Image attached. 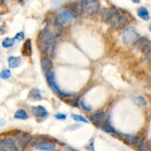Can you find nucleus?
I'll return each instance as SVG.
<instances>
[{
  "label": "nucleus",
  "mask_w": 151,
  "mask_h": 151,
  "mask_svg": "<svg viewBox=\"0 0 151 151\" xmlns=\"http://www.w3.org/2000/svg\"><path fill=\"white\" fill-rule=\"evenodd\" d=\"M102 20L116 29H122L129 23L128 18L125 14L113 8H105L101 13Z\"/></svg>",
  "instance_id": "1"
},
{
  "label": "nucleus",
  "mask_w": 151,
  "mask_h": 151,
  "mask_svg": "<svg viewBox=\"0 0 151 151\" xmlns=\"http://www.w3.org/2000/svg\"><path fill=\"white\" fill-rule=\"evenodd\" d=\"M39 48L44 53L52 55L55 49V37L48 27H45L41 32L39 37Z\"/></svg>",
  "instance_id": "2"
},
{
  "label": "nucleus",
  "mask_w": 151,
  "mask_h": 151,
  "mask_svg": "<svg viewBox=\"0 0 151 151\" xmlns=\"http://www.w3.org/2000/svg\"><path fill=\"white\" fill-rule=\"evenodd\" d=\"M46 78L47 80V83L48 84H49V87L51 88V89H52L58 96L64 98L69 97H71L72 95V94L64 92L63 91H61V89H60L58 84H57L56 80H55V74H54V72L52 71L46 73Z\"/></svg>",
  "instance_id": "3"
},
{
  "label": "nucleus",
  "mask_w": 151,
  "mask_h": 151,
  "mask_svg": "<svg viewBox=\"0 0 151 151\" xmlns=\"http://www.w3.org/2000/svg\"><path fill=\"white\" fill-rule=\"evenodd\" d=\"M80 5H81L82 14L92 16L99 11L100 4L97 1H82Z\"/></svg>",
  "instance_id": "4"
},
{
  "label": "nucleus",
  "mask_w": 151,
  "mask_h": 151,
  "mask_svg": "<svg viewBox=\"0 0 151 151\" xmlns=\"http://www.w3.org/2000/svg\"><path fill=\"white\" fill-rule=\"evenodd\" d=\"M139 37V34L136 31V29L133 27H129L125 29L122 35V42L125 44H129L132 42H136Z\"/></svg>",
  "instance_id": "5"
},
{
  "label": "nucleus",
  "mask_w": 151,
  "mask_h": 151,
  "mask_svg": "<svg viewBox=\"0 0 151 151\" xmlns=\"http://www.w3.org/2000/svg\"><path fill=\"white\" fill-rule=\"evenodd\" d=\"M0 151H19L16 141L12 138H6L0 140Z\"/></svg>",
  "instance_id": "6"
},
{
  "label": "nucleus",
  "mask_w": 151,
  "mask_h": 151,
  "mask_svg": "<svg viewBox=\"0 0 151 151\" xmlns=\"http://www.w3.org/2000/svg\"><path fill=\"white\" fill-rule=\"evenodd\" d=\"M134 47L142 53L147 54L151 50V42L147 38L142 37L135 42Z\"/></svg>",
  "instance_id": "7"
},
{
  "label": "nucleus",
  "mask_w": 151,
  "mask_h": 151,
  "mask_svg": "<svg viewBox=\"0 0 151 151\" xmlns=\"http://www.w3.org/2000/svg\"><path fill=\"white\" fill-rule=\"evenodd\" d=\"M59 18L64 23L69 24L75 19L76 16L69 10H64L60 12Z\"/></svg>",
  "instance_id": "8"
},
{
  "label": "nucleus",
  "mask_w": 151,
  "mask_h": 151,
  "mask_svg": "<svg viewBox=\"0 0 151 151\" xmlns=\"http://www.w3.org/2000/svg\"><path fill=\"white\" fill-rule=\"evenodd\" d=\"M90 120L94 125L102 127L105 121V113L103 111L95 113L91 116Z\"/></svg>",
  "instance_id": "9"
},
{
  "label": "nucleus",
  "mask_w": 151,
  "mask_h": 151,
  "mask_svg": "<svg viewBox=\"0 0 151 151\" xmlns=\"http://www.w3.org/2000/svg\"><path fill=\"white\" fill-rule=\"evenodd\" d=\"M32 114L37 118H44L48 115V112L46 108L42 105L33 106L32 108Z\"/></svg>",
  "instance_id": "10"
},
{
  "label": "nucleus",
  "mask_w": 151,
  "mask_h": 151,
  "mask_svg": "<svg viewBox=\"0 0 151 151\" xmlns=\"http://www.w3.org/2000/svg\"><path fill=\"white\" fill-rule=\"evenodd\" d=\"M17 139L19 141L20 146H21V149L24 150L26 147L27 146L30 142L32 139V136L30 135L25 134V133H22V134L17 135Z\"/></svg>",
  "instance_id": "11"
},
{
  "label": "nucleus",
  "mask_w": 151,
  "mask_h": 151,
  "mask_svg": "<svg viewBox=\"0 0 151 151\" xmlns=\"http://www.w3.org/2000/svg\"><path fill=\"white\" fill-rule=\"evenodd\" d=\"M56 148V145L53 142H42L36 145V149L43 151H53Z\"/></svg>",
  "instance_id": "12"
},
{
  "label": "nucleus",
  "mask_w": 151,
  "mask_h": 151,
  "mask_svg": "<svg viewBox=\"0 0 151 151\" xmlns=\"http://www.w3.org/2000/svg\"><path fill=\"white\" fill-rule=\"evenodd\" d=\"M41 64H42V70L45 73H47L49 72L52 71V69L53 67V64H52V61L48 57H44L42 58V61H41Z\"/></svg>",
  "instance_id": "13"
},
{
  "label": "nucleus",
  "mask_w": 151,
  "mask_h": 151,
  "mask_svg": "<svg viewBox=\"0 0 151 151\" xmlns=\"http://www.w3.org/2000/svg\"><path fill=\"white\" fill-rule=\"evenodd\" d=\"M137 15L142 19L145 21H148L150 19V14L147 10L144 7H140L137 10Z\"/></svg>",
  "instance_id": "14"
},
{
  "label": "nucleus",
  "mask_w": 151,
  "mask_h": 151,
  "mask_svg": "<svg viewBox=\"0 0 151 151\" xmlns=\"http://www.w3.org/2000/svg\"><path fill=\"white\" fill-rule=\"evenodd\" d=\"M8 61L10 68L15 69L19 66L20 63H21V59H20L19 57L11 56L8 58Z\"/></svg>",
  "instance_id": "15"
},
{
  "label": "nucleus",
  "mask_w": 151,
  "mask_h": 151,
  "mask_svg": "<svg viewBox=\"0 0 151 151\" xmlns=\"http://www.w3.org/2000/svg\"><path fill=\"white\" fill-rule=\"evenodd\" d=\"M32 53V45H31V40L27 39L24 42L22 48V54L26 56H29Z\"/></svg>",
  "instance_id": "16"
},
{
  "label": "nucleus",
  "mask_w": 151,
  "mask_h": 151,
  "mask_svg": "<svg viewBox=\"0 0 151 151\" xmlns=\"http://www.w3.org/2000/svg\"><path fill=\"white\" fill-rule=\"evenodd\" d=\"M29 97L35 100H41L42 99V93L39 89H33L29 92Z\"/></svg>",
  "instance_id": "17"
},
{
  "label": "nucleus",
  "mask_w": 151,
  "mask_h": 151,
  "mask_svg": "<svg viewBox=\"0 0 151 151\" xmlns=\"http://www.w3.org/2000/svg\"><path fill=\"white\" fill-rule=\"evenodd\" d=\"M14 118L17 119V120H25L28 119V114H27V111L25 110L19 109L18 111H16L14 114Z\"/></svg>",
  "instance_id": "18"
},
{
  "label": "nucleus",
  "mask_w": 151,
  "mask_h": 151,
  "mask_svg": "<svg viewBox=\"0 0 151 151\" xmlns=\"http://www.w3.org/2000/svg\"><path fill=\"white\" fill-rule=\"evenodd\" d=\"M138 146H139V149L140 151H151L150 146L148 145L147 140L145 138H143L140 141H139Z\"/></svg>",
  "instance_id": "19"
},
{
  "label": "nucleus",
  "mask_w": 151,
  "mask_h": 151,
  "mask_svg": "<svg viewBox=\"0 0 151 151\" xmlns=\"http://www.w3.org/2000/svg\"><path fill=\"white\" fill-rule=\"evenodd\" d=\"M102 129L104 131L107 132V133H115V130L114 129V127L111 125L109 122V119H107L106 121L104 122V124L102 125Z\"/></svg>",
  "instance_id": "20"
},
{
  "label": "nucleus",
  "mask_w": 151,
  "mask_h": 151,
  "mask_svg": "<svg viewBox=\"0 0 151 151\" xmlns=\"http://www.w3.org/2000/svg\"><path fill=\"white\" fill-rule=\"evenodd\" d=\"M15 44V39H11V38H6L4 39L2 42V45L4 48H10L13 47Z\"/></svg>",
  "instance_id": "21"
},
{
  "label": "nucleus",
  "mask_w": 151,
  "mask_h": 151,
  "mask_svg": "<svg viewBox=\"0 0 151 151\" xmlns=\"http://www.w3.org/2000/svg\"><path fill=\"white\" fill-rule=\"evenodd\" d=\"M54 30H55V33L56 34L57 36H59L61 34V32H62V25L61 24V23L58 21V20H55V22L53 24Z\"/></svg>",
  "instance_id": "22"
},
{
  "label": "nucleus",
  "mask_w": 151,
  "mask_h": 151,
  "mask_svg": "<svg viewBox=\"0 0 151 151\" xmlns=\"http://www.w3.org/2000/svg\"><path fill=\"white\" fill-rule=\"evenodd\" d=\"M135 103L139 106H145L147 105V101L142 96H138L134 99Z\"/></svg>",
  "instance_id": "23"
},
{
  "label": "nucleus",
  "mask_w": 151,
  "mask_h": 151,
  "mask_svg": "<svg viewBox=\"0 0 151 151\" xmlns=\"http://www.w3.org/2000/svg\"><path fill=\"white\" fill-rule=\"evenodd\" d=\"M11 76V72L10 69H5L2 70L1 72H0V77L3 80H7V79L10 78Z\"/></svg>",
  "instance_id": "24"
},
{
  "label": "nucleus",
  "mask_w": 151,
  "mask_h": 151,
  "mask_svg": "<svg viewBox=\"0 0 151 151\" xmlns=\"http://www.w3.org/2000/svg\"><path fill=\"white\" fill-rule=\"evenodd\" d=\"M72 118L77 122H81L88 123V120H86L84 117H83V116L81 115H79V114H72Z\"/></svg>",
  "instance_id": "25"
},
{
  "label": "nucleus",
  "mask_w": 151,
  "mask_h": 151,
  "mask_svg": "<svg viewBox=\"0 0 151 151\" xmlns=\"http://www.w3.org/2000/svg\"><path fill=\"white\" fill-rule=\"evenodd\" d=\"M124 136L125 138H127L128 142L130 144H131V145H136L137 143H139V141H138V138L137 137H135V136H128V135H124Z\"/></svg>",
  "instance_id": "26"
},
{
  "label": "nucleus",
  "mask_w": 151,
  "mask_h": 151,
  "mask_svg": "<svg viewBox=\"0 0 151 151\" xmlns=\"http://www.w3.org/2000/svg\"><path fill=\"white\" fill-rule=\"evenodd\" d=\"M80 105H81V107L85 110V111H92V108H91L89 105H86V102H84V100H83V99H82V100L80 101Z\"/></svg>",
  "instance_id": "27"
},
{
  "label": "nucleus",
  "mask_w": 151,
  "mask_h": 151,
  "mask_svg": "<svg viewBox=\"0 0 151 151\" xmlns=\"http://www.w3.org/2000/svg\"><path fill=\"white\" fill-rule=\"evenodd\" d=\"M24 33H23V32H19V33H18L16 35L14 39H17V40L19 41H21L22 40V39H24Z\"/></svg>",
  "instance_id": "28"
},
{
  "label": "nucleus",
  "mask_w": 151,
  "mask_h": 151,
  "mask_svg": "<svg viewBox=\"0 0 151 151\" xmlns=\"http://www.w3.org/2000/svg\"><path fill=\"white\" fill-rule=\"evenodd\" d=\"M55 118L58 119V120H64L67 119V115L64 114H55Z\"/></svg>",
  "instance_id": "29"
},
{
  "label": "nucleus",
  "mask_w": 151,
  "mask_h": 151,
  "mask_svg": "<svg viewBox=\"0 0 151 151\" xmlns=\"http://www.w3.org/2000/svg\"><path fill=\"white\" fill-rule=\"evenodd\" d=\"M5 124H6V122L5 121V120H3V119H0V126H1V127L5 126Z\"/></svg>",
  "instance_id": "30"
},
{
  "label": "nucleus",
  "mask_w": 151,
  "mask_h": 151,
  "mask_svg": "<svg viewBox=\"0 0 151 151\" xmlns=\"http://www.w3.org/2000/svg\"><path fill=\"white\" fill-rule=\"evenodd\" d=\"M147 58L149 60H151V50L149 52H148L147 54Z\"/></svg>",
  "instance_id": "31"
},
{
  "label": "nucleus",
  "mask_w": 151,
  "mask_h": 151,
  "mask_svg": "<svg viewBox=\"0 0 151 151\" xmlns=\"http://www.w3.org/2000/svg\"><path fill=\"white\" fill-rule=\"evenodd\" d=\"M3 33H5V31L3 30V29L0 27V34H3Z\"/></svg>",
  "instance_id": "32"
},
{
  "label": "nucleus",
  "mask_w": 151,
  "mask_h": 151,
  "mask_svg": "<svg viewBox=\"0 0 151 151\" xmlns=\"http://www.w3.org/2000/svg\"><path fill=\"white\" fill-rule=\"evenodd\" d=\"M133 2H134V3H139V1H133Z\"/></svg>",
  "instance_id": "33"
},
{
  "label": "nucleus",
  "mask_w": 151,
  "mask_h": 151,
  "mask_svg": "<svg viewBox=\"0 0 151 151\" xmlns=\"http://www.w3.org/2000/svg\"><path fill=\"white\" fill-rule=\"evenodd\" d=\"M149 30H150V31H151V25H150V27H149Z\"/></svg>",
  "instance_id": "34"
},
{
  "label": "nucleus",
  "mask_w": 151,
  "mask_h": 151,
  "mask_svg": "<svg viewBox=\"0 0 151 151\" xmlns=\"http://www.w3.org/2000/svg\"><path fill=\"white\" fill-rule=\"evenodd\" d=\"M1 20H2V19H1V17H0V21H1Z\"/></svg>",
  "instance_id": "35"
}]
</instances>
